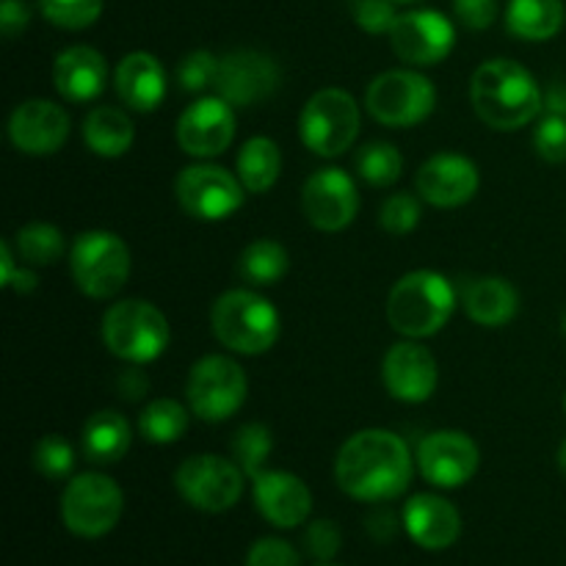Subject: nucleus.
Here are the masks:
<instances>
[{"instance_id": "a878e982", "label": "nucleus", "mask_w": 566, "mask_h": 566, "mask_svg": "<svg viewBox=\"0 0 566 566\" xmlns=\"http://www.w3.org/2000/svg\"><path fill=\"white\" fill-rule=\"evenodd\" d=\"M81 446L88 462L116 464L127 457L133 446V431L125 415L114 409H99L83 423Z\"/></svg>"}, {"instance_id": "473e14b6", "label": "nucleus", "mask_w": 566, "mask_h": 566, "mask_svg": "<svg viewBox=\"0 0 566 566\" xmlns=\"http://www.w3.org/2000/svg\"><path fill=\"white\" fill-rule=\"evenodd\" d=\"M357 166V175L363 177L368 186L374 188H387L392 182H398L403 171V158L390 142H370L354 158Z\"/></svg>"}, {"instance_id": "7c9ffc66", "label": "nucleus", "mask_w": 566, "mask_h": 566, "mask_svg": "<svg viewBox=\"0 0 566 566\" xmlns=\"http://www.w3.org/2000/svg\"><path fill=\"white\" fill-rule=\"evenodd\" d=\"M188 431V409L175 398H155L138 415V434L149 446H171Z\"/></svg>"}, {"instance_id": "c756f323", "label": "nucleus", "mask_w": 566, "mask_h": 566, "mask_svg": "<svg viewBox=\"0 0 566 566\" xmlns=\"http://www.w3.org/2000/svg\"><path fill=\"white\" fill-rule=\"evenodd\" d=\"M287 269H291V254L280 241H271V238L252 241L238 258V274L254 287L276 285L287 274Z\"/></svg>"}, {"instance_id": "9d476101", "label": "nucleus", "mask_w": 566, "mask_h": 566, "mask_svg": "<svg viewBox=\"0 0 566 566\" xmlns=\"http://www.w3.org/2000/svg\"><path fill=\"white\" fill-rule=\"evenodd\" d=\"M249 392V379L235 359L224 354H208L191 365L186 381L188 409L205 423L230 420L243 407Z\"/></svg>"}, {"instance_id": "c03bdc74", "label": "nucleus", "mask_w": 566, "mask_h": 566, "mask_svg": "<svg viewBox=\"0 0 566 566\" xmlns=\"http://www.w3.org/2000/svg\"><path fill=\"white\" fill-rule=\"evenodd\" d=\"M457 20L470 31H486L497 20V0H453Z\"/></svg>"}, {"instance_id": "c85d7f7f", "label": "nucleus", "mask_w": 566, "mask_h": 566, "mask_svg": "<svg viewBox=\"0 0 566 566\" xmlns=\"http://www.w3.org/2000/svg\"><path fill=\"white\" fill-rule=\"evenodd\" d=\"M238 177L249 193H265L276 186L282 171V149L274 138L252 136L235 158Z\"/></svg>"}, {"instance_id": "4c0bfd02", "label": "nucleus", "mask_w": 566, "mask_h": 566, "mask_svg": "<svg viewBox=\"0 0 566 566\" xmlns=\"http://www.w3.org/2000/svg\"><path fill=\"white\" fill-rule=\"evenodd\" d=\"M420 199L415 193H392L390 199H385L381 205V213H379V224L381 230L390 232V235H409L415 227L420 224Z\"/></svg>"}, {"instance_id": "393cba45", "label": "nucleus", "mask_w": 566, "mask_h": 566, "mask_svg": "<svg viewBox=\"0 0 566 566\" xmlns=\"http://www.w3.org/2000/svg\"><path fill=\"white\" fill-rule=\"evenodd\" d=\"M464 313L473 324L486 329H501L514 321L520 310V293L503 276H475L462 291Z\"/></svg>"}, {"instance_id": "39448f33", "label": "nucleus", "mask_w": 566, "mask_h": 566, "mask_svg": "<svg viewBox=\"0 0 566 566\" xmlns=\"http://www.w3.org/2000/svg\"><path fill=\"white\" fill-rule=\"evenodd\" d=\"M103 343L114 357L130 365H147L164 357L171 329L166 315L144 298H125L105 310Z\"/></svg>"}, {"instance_id": "c9c22d12", "label": "nucleus", "mask_w": 566, "mask_h": 566, "mask_svg": "<svg viewBox=\"0 0 566 566\" xmlns=\"http://www.w3.org/2000/svg\"><path fill=\"white\" fill-rule=\"evenodd\" d=\"M33 468L50 481H61L75 470V448L61 434H44L33 446Z\"/></svg>"}, {"instance_id": "a211bd4d", "label": "nucleus", "mask_w": 566, "mask_h": 566, "mask_svg": "<svg viewBox=\"0 0 566 566\" xmlns=\"http://www.w3.org/2000/svg\"><path fill=\"white\" fill-rule=\"evenodd\" d=\"M381 379L387 392L401 403L429 401L440 385V368L434 354L418 340H403L390 346L381 363Z\"/></svg>"}, {"instance_id": "37998d69", "label": "nucleus", "mask_w": 566, "mask_h": 566, "mask_svg": "<svg viewBox=\"0 0 566 566\" xmlns=\"http://www.w3.org/2000/svg\"><path fill=\"white\" fill-rule=\"evenodd\" d=\"M0 285L14 293L36 291L39 276L25 265H17V252L9 241H0Z\"/></svg>"}, {"instance_id": "6e6552de", "label": "nucleus", "mask_w": 566, "mask_h": 566, "mask_svg": "<svg viewBox=\"0 0 566 566\" xmlns=\"http://www.w3.org/2000/svg\"><path fill=\"white\" fill-rule=\"evenodd\" d=\"M365 108L385 127H412L437 108V88L418 70H387L370 81Z\"/></svg>"}, {"instance_id": "2f4dec72", "label": "nucleus", "mask_w": 566, "mask_h": 566, "mask_svg": "<svg viewBox=\"0 0 566 566\" xmlns=\"http://www.w3.org/2000/svg\"><path fill=\"white\" fill-rule=\"evenodd\" d=\"M14 252L28 265H55L66 252V241L59 227L48 221H31L14 235Z\"/></svg>"}, {"instance_id": "cd10ccee", "label": "nucleus", "mask_w": 566, "mask_h": 566, "mask_svg": "<svg viewBox=\"0 0 566 566\" xmlns=\"http://www.w3.org/2000/svg\"><path fill=\"white\" fill-rule=\"evenodd\" d=\"M564 0H509L506 28L523 42H547L564 28Z\"/></svg>"}, {"instance_id": "3c124183", "label": "nucleus", "mask_w": 566, "mask_h": 566, "mask_svg": "<svg viewBox=\"0 0 566 566\" xmlns=\"http://www.w3.org/2000/svg\"><path fill=\"white\" fill-rule=\"evenodd\" d=\"M392 3H420V0H392Z\"/></svg>"}, {"instance_id": "72a5a7b5", "label": "nucleus", "mask_w": 566, "mask_h": 566, "mask_svg": "<svg viewBox=\"0 0 566 566\" xmlns=\"http://www.w3.org/2000/svg\"><path fill=\"white\" fill-rule=\"evenodd\" d=\"M230 448L238 468H241L249 479H258L265 470L271 451H274V437H271V429H265L263 423H247L235 431Z\"/></svg>"}, {"instance_id": "4468645a", "label": "nucleus", "mask_w": 566, "mask_h": 566, "mask_svg": "<svg viewBox=\"0 0 566 566\" xmlns=\"http://www.w3.org/2000/svg\"><path fill=\"white\" fill-rule=\"evenodd\" d=\"M415 459H418L420 475L431 486L457 490V486H464L479 473L481 451L473 437L464 434V431L442 429L431 431L420 440Z\"/></svg>"}, {"instance_id": "f8f14e48", "label": "nucleus", "mask_w": 566, "mask_h": 566, "mask_svg": "<svg viewBox=\"0 0 566 566\" xmlns=\"http://www.w3.org/2000/svg\"><path fill=\"white\" fill-rule=\"evenodd\" d=\"M241 177L216 164H193L177 175L175 193L180 208L199 221H224L243 205Z\"/></svg>"}, {"instance_id": "79ce46f5", "label": "nucleus", "mask_w": 566, "mask_h": 566, "mask_svg": "<svg viewBox=\"0 0 566 566\" xmlns=\"http://www.w3.org/2000/svg\"><path fill=\"white\" fill-rule=\"evenodd\" d=\"M304 545H307L310 556L318 558V562H332V558L340 553L343 534L337 528V523L332 520H315L310 523L307 534H304Z\"/></svg>"}, {"instance_id": "49530a36", "label": "nucleus", "mask_w": 566, "mask_h": 566, "mask_svg": "<svg viewBox=\"0 0 566 566\" xmlns=\"http://www.w3.org/2000/svg\"><path fill=\"white\" fill-rule=\"evenodd\" d=\"M116 390H119V396L125 398V401H142L149 390V376L144 374L138 365H130V368L122 370L119 379H116Z\"/></svg>"}, {"instance_id": "7ed1b4c3", "label": "nucleus", "mask_w": 566, "mask_h": 566, "mask_svg": "<svg viewBox=\"0 0 566 566\" xmlns=\"http://www.w3.org/2000/svg\"><path fill=\"white\" fill-rule=\"evenodd\" d=\"M457 302V287L448 276L431 269L409 271L392 285L387 296V321L398 335L409 340H423L446 329Z\"/></svg>"}, {"instance_id": "0eeeda50", "label": "nucleus", "mask_w": 566, "mask_h": 566, "mask_svg": "<svg viewBox=\"0 0 566 566\" xmlns=\"http://www.w3.org/2000/svg\"><path fill=\"white\" fill-rule=\"evenodd\" d=\"M304 147L318 158H340L359 136V105L343 88H321L304 103L298 116Z\"/></svg>"}, {"instance_id": "b1692460", "label": "nucleus", "mask_w": 566, "mask_h": 566, "mask_svg": "<svg viewBox=\"0 0 566 566\" xmlns=\"http://www.w3.org/2000/svg\"><path fill=\"white\" fill-rule=\"evenodd\" d=\"M114 88L127 108L138 111V114H149V111L160 108L166 97L164 64L153 53H147V50L127 53L116 64Z\"/></svg>"}, {"instance_id": "9b49d317", "label": "nucleus", "mask_w": 566, "mask_h": 566, "mask_svg": "<svg viewBox=\"0 0 566 566\" xmlns=\"http://www.w3.org/2000/svg\"><path fill=\"white\" fill-rule=\"evenodd\" d=\"M243 470L238 462L221 459L216 453L188 457L177 468L175 486L188 506L208 514L230 512L243 495Z\"/></svg>"}, {"instance_id": "2eb2a0df", "label": "nucleus", "mask_w": 566, "mask_h": 566, "mask_svg": "<svg viewBox=\"0 0 566 566\" xmlns=\"http://www.w3.org/2000/svg\"><path fill=\"white\" fill-rule=\"evenodd\" d=\"M392 53L409 66H434L451 55L457 44V28L434 9H418L398 14L390 31Z\"/></svg>"}, {"instance_id": "412c9836", "label": "nucleus", "mask_w": 566, "mask_h": 566, "mask_svg": "<svg viewBox=\"0 0 566 566\" xmlns=\"http://www.w3.org/2000/svg\"><path fill=\"white\" fill-rule=\"evenodd\" d=\"M254 481V506L274 528H298L313 512V492L287 470H263Z\"/></svg>"}, {"instance_id": "bb28decb", "label": "nucleus", "mask_w": 566, "mask_h": 566, "mask_svg": "<svg viewBox=\"0 0 566 566\" xmlns=\"http://www.w3.org/2000/svg\"><path fill=\"white\" fill-rule=\"evenodd\" d=\"M83 142L99 158H122L136 142V130L125 111L99 105L83 119Z\"/></svg>"}, {"instance_id": "58836bf2", "label": "nucleus", "mask_w": 566, "mask_h": 566, "mask_svg": "<svg viewBox=\"0 0 566 566\" xmlns=\"http://www.w3.org/2000/svg\"><path fill=\"white\" fill-rule=\"evenodd\" d=\"M534 149L547 164L566 160V116L545 114L534 130Z\"/></svg>"}, {"instance_id": "aec40b11", "label": "nucleus", "mask_w": 566, "mask_h": 566, "mask_svg": "<svg viewBox=\"0 0 566 566\" xmlns=\"http://www.w3.org/2000/svg\"><path fill=\"white\" fill-rule=\"evenodd\" d=\"M9 138L25 155H55L70 138V114L53 99H25L11 114Z\"/></svg>"}, {"instance_id": "09e8293b", "label": "nucleus", "mask_w": 566, "mask_h": 566, "mask_svg": "<svg viewBox=\"0 0 566 566\" xmlns=\"http://www.w3.org/2000/svg\"><path fill=\"white\" fill-rule=\"evenodd\" d=\"M558 470H562V475L566 479V440L562 442V448H558Z\"/></svg>"}, {"instance_id": "ea45409f", "label": "nucleus", "mask_w": 566, "mask_h": 566, "mask_svg": "<svg viewBox=\"0 0 566 566\" xmlns=\"http://www.w3.org/2000/svg\"><path fill=\"white\" fill-rule=\"evenodd\" d=\"M352 17L365 33L374 36H390L392 25L398 20V11L392 0H352Z\"/></svg>"}, {"instance_id": "f257e3e1", "label": "nucleus", "mask_w": 566, "mask_h": 566, "mask_svg": "<svg viewBox=\"0 0 566 566\" xmlns=\"http://www.w3.org/2000/svg\"><path fill=\"white\" fill-rule=\"evenodd\" d=\"M415 464L418 459L396 431L363 429L337 451L335 479L354 501L385 503L409 490Z\"/></svg>"}, {"instance_id": "603ef678", "label": "nucleus", "mask_w": 566, "mask_h": 566, "mask_svg": "<svg viewBox=\"0 0 566 566\" xmlns=\"http://www.w3.org/2000/svg\"><path fill=\"white\" fill-rule=\"evenodd\" d=\"M318 566H337V564H326V562H324V564H318Z\"/></svg>"}, {"instance_id": "4be33fe9", "label": "nucleus", "mask_w": 566, "mask_h": 566, "mask_svg": "<svg viewBox=\"0 0 566 566\" xmlns=\"http://www.w3.org/2000/svg\"><path fill=\"white\" fill-rule=\"evenodd\" d=\"M403 528L423 551H446L462 536V514L442 495L423 492L403 506Z\"/></svg>"}, {"instance_id": "f03ea898", "label": "nucleus", "mask_w": 566, "mask_h": 566, "mask_svg": "<svg viewBox=\"0 0 566 566\" xmlns=\"http://www.w3.org/2000/svg\"><path fill=\"white\" fill-rule=\"evenodd\" d=\"M542 88L523 64L512 59H492L475 70L470 99L492 130H520L542 114Z\"/></svg>"}, {"instance_id": "a18cd8bd", "label": "nucleus", "mask_w": 566, "mask_h": 566, "mask_svg": "<svg viewBox=\"0 0 566 566\" xmlns=\"http://www.w3.org/2000/svg\"><path fill=\"white\" fill-rule=\"evenodd\" d=\"M31 22V9L25 0H3L0 3V31L6 39H17Z\"/></svg>"}, {"instance_id": "a19ab883", "label": "nucleus", "mask_w": 566, "mask_h": 566, "mask_svg": "<svg viewBox=\"0 0 566 566\" xmlns=\"http://www.w3.org/2000/svg\"><path fill=\"white\" fill-rule=\"evenodd\" d=\"M247 566H302L296 547L276 536H263L249 547Z\"/></svg>"}, {"instance_id": "20e7f679", "label": "nucleus", "mask_w": 566, "mask_h": 566, "mask_svg": "<svg viewBox=\"0 0 566 566\" xmlns=\"http://www.w3.org/2000/svg\"><path fill=\"white\" fill-rule=\"evenodd\" d=\"M210 326L216 340L243 357H258L280 340L282 321L274 304L258 291L235 287L221 293L210 310Z\"/></svg>"}, {"instance_id": "f704fd0d", "label": "nucleus", "mask_w": 566, "mask_h": 566, "mask_svg": "<svg viewBox=\"0 0 566 566\" xmlns=\"http://www.w3.org/2000/svg\"><path fill=\"white\" fill-rule=\"evenodd\" d=\"M44 20L64 31H83L103 14V0H39Z\"/></svg>"}, {"instance_id": "f3484780", "label": "nucleus", "mask_w": 566, "mask_h": 566, "mask_svg": "<svg viewBox=\"0 0 566 566\" xmlns=\"http://www.w3.org/2000/svg\"><path fill=\"white\" fill-rule=\"evenodd\" d=\"M177 144L191 158H216L235 138V111L227 99L199 97L177 119Z\"/></svg>"}, {"instance_id": "864d4df0", "label": "nucleus", "mask_w": 566, "mask_h": 566, "mask_svg": "<svg viewBox=\"0 0 566 566\" xmlns=\"http://www.w3.org/2000/svg\"><path fill=\"white\" fill-rule=\"evenodd\" d=\"M564 409H566V398H564Z\"/></svg>"}, {"instance_id": "de8ad7c7", "label": "nucleus", "mask_w": 566, "mask_h": 566, "mask_svg": "<svg viewBox=\"0 0 566 566\" xmlns=\"http://www.w3.org/2000/svg\"><path fill=\"white\" fill-rule=\"evenodd\" d=\"M542 114L566 116V83L556 81L545 88L542 94Z\"/></svg>"}, {"instance_id": "dca6fc26", "label": "nucleus", "mask_w": 566, "mask_h": 566, "mask_svg": "<svg viewBox=\"0 0 566 566\" xmlns=\"http://www.w3.org/2000/svg\"><path fill=\"white\" fill-rule=\"evenodd\" d=\"M302 210L315 230H346L359 213V191L352 175L337 166L313 171L302 186Z\"/></svg>"}, {"instance_id": "ddd939ff", "label": "nucleus", "mask_w": 566, "mask_h": 566, "mask_svg": "<svg viewBox=\"0 0 566 566\" xmlns=\"http://www.w3.org/2000/svg\"><path fill=\"white\" fill-rule=\"evenodd\" d=\"M282 70L274 55L263 50H232L221 59L219 75H216V94L232 105V108H249L280 88Z\"/></svg>"}, {"instance_id": "6ab92c4d", "label": "nucleus", "mask_w": 566, "mask_h": 566, "mask_svg": "<svg viewBox=\"0 0 566 566\" xmlns=\"http://www.w3.org/2000/svg\"><path fill=\"white\" fill-rule=\"evenodd\" d=\"M415 186L423 202L434 208H462L479 193V166L459 153H437L415 175Z\"/></svg>"}, {"instance_id": "1a4fd4ad", "label": "nucleus", "mask_w": 566, "mask_h": 566, "mask_svg": "<svg viewBox=\"0 0 566 566\" xmlns=\"http://www.w3.org/2000/svg\"><path fill=\"white\" fill-rule=\"evenodd\" d=\"M125 509L119 484L105 473H81L61 492V523L81 539H99L116 528Z\"/></svg>"}, {"instance_id": "5701e85b", "label": "nucleus", "mask_w": 566, "mask_h": 566, "mask_svg": "<svg viewBox=\"0 0 566 566\" xmlns=\"http://www.w3.org/2000/svg\"><path fill=\"white\" fill-rule=\"evenodd\" d=\"M55 92L70 103H88L97 99L108 86V64L99 50L88 44H75L55 55L53 64Z\"/></svg>"}, {"instance_id": "423d86ee", "label": "nucleus", "mask_w": 566, "mask_h": 566, "mask_svg": "<svg viewBox=\"0 0 566 566\" xmlns=\"http://www.w3.org/2000/svg\"><path fill=\"white\" fill-rule=\"evenodd\" d=\"M130 249L116 232L88 230L72 241L70 271L77 291L88 298H111L130 276Z\"/></svg>"}, {"instance_id": "8fccbe9b", "label": "nucleus", "mask_w": 566, "mask_h": 566, "mask_svg": "<svg viewBox=\"0 0 566 566\" xmlns=\"http://www.w3.org/2000/svg\"><path fill=\"white\" fill-rule=\"evenodd\" d=\"M562 332H564V337H566V310H564V315H562Z\"/></svg>"}, {"instance_id": "e433bc0d", "label": "nucleus", "mask_w": 566, "mask_h": 566, "mask_svg": "<svg viewBox=\"0 0 566 566\" xmlns=\"http://www.w3.org/2000/svg\"><path fill=\"white\" fill-rule=\"evenodd\" d=\"M221 59H216L210 50H191L186 59L177 66V83L182 92L199 94L205 88L216 86V75H219Z\"/></svg>"}]
</instances>
